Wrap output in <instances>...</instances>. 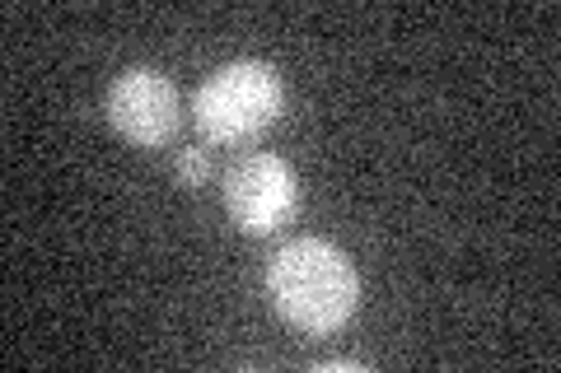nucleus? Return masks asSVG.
Masks as SVG:
<instances>
[{
  "label": "nucleus",
  "instance_id": "obj_5",
  "mask_svg": "<svg viewBox=\"0 0 561 373\" xmlns=\"http://www.w3.org/2000/svg\"><path fill=\"white\" fill-rule=\"evenodd\" d=\"M173 173H179V183H183V187H202L206 177H210V154H206L202 145L179 150V159H173Z\"/></svg>",
  "mask_w": 561,
  "mask_h": 373
},
{
  "label": "nucleus",
  "instance_id": "obj_1",
  "mask_svg": "<svg viewBox=\"0 0 561 373\" xmlns=\"http://www.w3.org/2000/svg\"><path fill=\"white\" fill-rule=\"evenodd\" d=\"M267 294L276 313L300 331H337L360 308V276L328 238H290L267 261Z\"/></svg>",
  "mask_w": 561,
  "mask_h": 373
},
{
  "label": "nucleus",
  "instance_id": "obj_2",
  "mask_svg": "<svg viewBox=\"0 0 561 373\" xmlns=\"http://www.w3.org/2000/svg\"><path fill=\"white\" fill-rule=\"evenodd\" d=\"M286 108V84H280V70L272 61H230L210 75L197 98H192V113H197V131L216 145H234V140H249L257 131H267L272 121Z\"/></svg>",
  "mask_w": 561,
  "mask_h": 373
},
{
  "label": "nucleus",
  "instance_id": "obj_3",
  "mask_svg": "<svg viewBox=\"0 0 561 373\" xmlns=\"http://www.w3.org/2000/svg\"><path fill=\"white\" fill-rule=\"evenodd\" d=\"M300 206V183L280 154H249L225 173V210L243 234H276Z\"/></svg>",
  "mask_w": 561,
  "mask_h": 373
},
{
  "label": "nucleus",
  "instance_id": "obj_6",
  "mask_svg": "<svg viewBox=\"0 0 561 373\" xmlns=\"http://www.w3.org/2000/svg\"><path fill=\"white\" fill-rule=\"evenodd\" d=\"M360 369H365L360 360H323L319 364V373H360Z\"/></svg>",
  "mask_w": 561,
  "mask_h": 373
},
{
  "label": "nucleus",
  "instance_id": "obj_4",
  "mask_svg": "<svg viewBox=\"0 0 561 373\" xmlns=\"http://www.w3.org/2000/svg\"><path fill=\"white\" fill-rule=\"evenodd\" d=\"M108 121L131 145H164L179 131V89L150 66L122 70L108 89Z\"/></svg>",
  "mask_w": 561,
  "mask_h": 373
}]
</instances>
